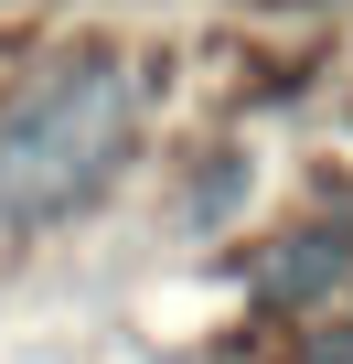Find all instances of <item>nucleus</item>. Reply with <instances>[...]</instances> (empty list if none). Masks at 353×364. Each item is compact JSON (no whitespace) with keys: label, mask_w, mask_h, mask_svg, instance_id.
<instances>
[{"label":"nucleus","mask_w":353,"mask_h":364,"mask_svg":"<svg viewBox=\"0 0 353 364\" xmlns=\"http://www.w3.org/2000/svg\"><path fill=\"white\" fill-rule=\"evenodd\" d=\"M342 268H353L342 225H310V236H289V247L268 257V289H278V300H321V289H332Z\"/></svg>","instance_id":"2"},{"label":"nucleus","mask_w":353,"mask_h":364,"mask_svg":"<svg viewBox=\"0 0 353 364\" xmlns=\"http://www.w3.org/2000/svg\"><path fill=\"white\" fill-rule=\"evenodd\" d=\"M129 129H139V75L118 54H75L43 86H22L0 107V215L54 225V215L97 204L107 171L129 161Z\"/></svg>","instance_id":"1"}]
</instances>
